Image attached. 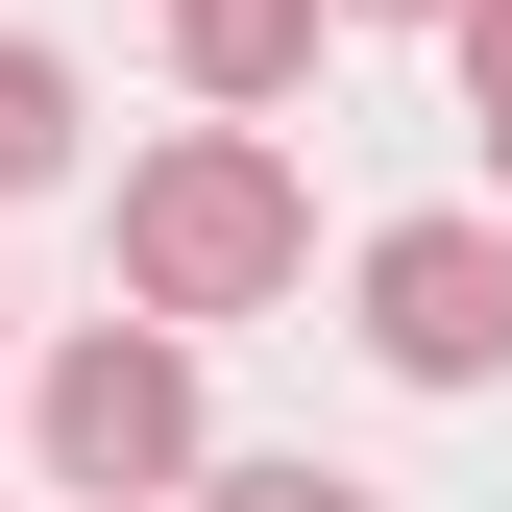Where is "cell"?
Returning <instances> with one entry per match:
<instances>
[{"mask_svg": "<svg viewBox=\"0 0 512 512\" xmlns=\"http://www.w3.org/2000/svg\"><path fill=\"white\" fill-rule=\"evenodd\" d=\"M293 269H317V196H293L269 122H196V147L122 171V317H171V342H196V317H269Z\"/></svg>", "mask_w": 512, "mask_h": 512, "instance_id": "obj_1", "label": "cell"}, {"mask_svg": "<svg viewBox=\"0 0 512 512\" xmlns=\"http://www.w3.org/2000/svg\"><path fill=\"white\" fill-rule=\"evenodd\" d=\"M49 488H74V512L196 488V342H171V317H98V342H49Z\"/></svg>", "mask_w": 512, "mask_h": 512, "instance_id": "obj_2", "label": "cell"}, {"mask_svg": "<svg viewBox=\"0 0 512 512\" xmlns=\"http://www.w3.org/2000/svg\"><path fill=\"white\" fill-rule=\"evenodd\" d=\"M366 366L391 391H488L512 366V220H391L366 244Z\"/></svg>", "mask_w": 512, "mask_h": 512, "instance_id": "obj_3", "label": "cell"}, {"mask_svg": "<svg viewBox=\"0 0 512 512\" xmlns=\"http://www.w3.org/2000/svg\"><path fill=\"white\" fill-rule=\"evenodd\" d=\"M317 25H342V0H171V74H196L220 122H269V98L317 74Z\"/></svg>", "mask_w": 512, "mask_h": 512, "instance_id": "obj_4", "label": "cell"}, {"mask_svg": "<svg viewBox=\"0 0 512 512\" xmlns=\"http://www.w3.org/2000/svg\"><path fill=\"white\" fill-rule=\"evenodd\" d=\"M49 171H74V49L0 25V196H49Z\"/></svg>", "mask_w": 512, "mask_h": 512, "instance_id": "obj_5", "label": "cell"}, {"mask_svg": "<svg viewBox=\"0 0 512 512\" xmlns=\"http://www.w3.org/2000/svg\"><path fill=\"white\" fill-rule=\"evenodd\" d=\"M196 512H391V488H342V464H196Z\"/></svg>", "mask_w": 512, "mask_h": 512, "instance_id": "obj_6", "label": "cell"}, {"mask_svg": "<svg viewBox=\"0 0 512 512\" xmlns=\"http://www.w3.org/2000/svg\"><path fill=\"white\" fill-rule=\"evenodd\" d=\"M439 49H464V122H488V171H512V0H464Z\"/></svg>", "mask_w": 512, "mask_h": 512, "instance_id": "obj_7", "label": "cell"}, {"mask_svg": "<svg viewBox=\"0 0 512 512\" xmlns=\"http://www.w3.org/2000/svg\"><path fill=\"white\" fill-rule=\"evenodd\" d=\"M342 25H464V0H342Z\"/></svg>", "mask_w": 512, "mask_h": 512, "instance_id": "obj_8", "label": "cell"}]
</instances>
